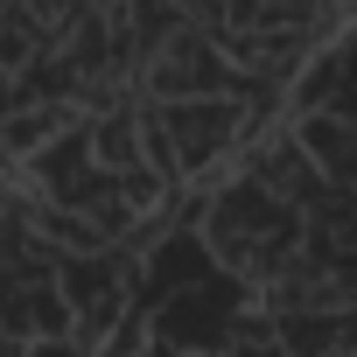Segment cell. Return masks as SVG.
<instances>
[{"mask_svg":"<svg viewBox=\"0 0 357 357\" xmlns=\"http://www.w3.org/2000/svg\"><path fill=\"white\" fill-rule=\"evenodd\" d=\"M63 119H70L63 105H43V112H22V119H15L8 133H0V147H15V154H22V147H36V140H50V133H56Z\"/></svg>","mask_w":357,"mask_h":357,"instance_id":"6da1fadb","label":"cell"},{"mask_svg":"<svg viewBox=\"0 0 357 357\" xmlns=\"http://www.w3.org/2000/svg\"><path fill=\"white\" fill-rule=\"evenodd\" d=\"M190 357H204V350H190Z\"/></svg>","mask_w":357,"mask_h":357,"instance_id":"7a4b0ae2","label":"cell"}]
</instances>
